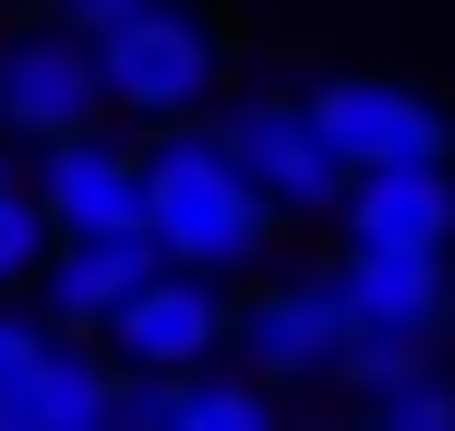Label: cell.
<instances>
[{"label":"cell","mask_w":455,"mask_h":431,"mask_svg":"<svg viewBox=\"0 0 455 431\" xmlns=\"http://www.w3.org/2000/svg\"><path fill=\"white\" fill-rule=\"evenodd\" d=\"M144 240H156L168 264H204V275H251L275 251V204L240 168L228 120L192 108V120H156V132H144Z\"/></svg>","instance_id":"cell-1"},{"label":"cell","mask_w":455,"mask_h":431,"mask_svg":"<svg viewBox=\"0 0 455 431\" xmlns=\"http://www.w3.org/2000/svg\"><path fill=\"white\" fill-rule=\"evenodd\" d=\"M323 288H336V312H347L336 395L384 384L395 360H432V347L455 336V251H384V240H347L336 264H323Z\"/></svg>","instance_id":"cell-2"},{"label":"cell","mask_w":455,"mask_h":431,"mask_svg":"<svg viewBox=\"0 0 455 431\" xmlns=\"http://www.w3.org/2000/svg\"><path fill=\"white\" fill-rule=\"evenodd\" d=\"M96 72H108V108L156 132V120L216 108L228 36H216V12H192V0H144V12H120L108 36H96Z\"/></svg>","instance_id":"cell-3"},{"label":"cell","mask_w":455,"mask_h":431,"mask_svg":"<svg viewBox=\"0 0 455 431\" xmlns=\"http://www.w3.org/2000/svg\"><path fill=\"white\" fill-rule=\"evenodd\" d=\"M228 347H240V371H264L275 395H299V384H336L347 312H336L323 275H251V299H228Z\"/></svg>","instance_id":"cell-4"},{"label":"cell","mask_w":455,"mask_h":431,"mask_svg":"<svg viewBox=\"0 0 455 431\" xmlns=\"http://www.w3.org/2000/svg\"><path fill=\"white\" fill-rule=\"evenodd\" d=\"M228 144H240V168L264 180L275 216H336L347 156L323 144V120H312V96H299V84H251L240 108H228Z\"/></svg>","instance_id":"cell-5"},{"label":"cell","mask_w":455,"mask_h":431,"mask_svg":"<svg viewBox=\"0 0 455 431\" xmlns=\"http://www.w3.org/2000/svg\"><path fill=\"white\" fill-rule=\"evenodd\" d=\"M120 371H192V360H228V275L204 264H156L108 323H96Z\"/></svg>","instance_id":"cell-6"},{"label":"cell","mask_w":455,"mask_h":431,"mask_svg":"<svg viewBox=\"0 0 455 431\" xmlns=\"http://www.w3.org/2000/svg\"><path fill=\"white\" fill-rule=\"evenodd\" d=\"M108 120V72H96V36H72L60 12L0 36V132L12 144H48V132H84Z\"/></svg>","instance_id":"cell-7"},{"label":"cell","mask_w":455,"mask_h":431,"mask_svg":"<svg viewBox=\"0 0 455 431\" xmlns=\"http://www.w3.org/2000/svg\"><path fill=\"white\" fill-rule=\"evenodd\" d=\"M323 120V144H336L347 168H408V156H455V120L432 108L419 84H395V72H323V84H299Z\"/></svg>","instance_id":"cell-8"},{"label":"cell","mask_w":455,"mask_h":431,"mask_svg":"<svg viewBox=\"0 0 455 431\" xmlns=\"http://www.w3.org/2000/svg\"><path fill=\"white\" fill-rule=\"evenodd\" d=\"M36 204L60 240H96V227H144V144H120L108 120L36 144Z\"/></svg>","instance_id":"cell-9"},{"label":"cell","mask_w":455,"mask_h":431,"mask_svg":"<svg viewBox=\"0 0 455 431\" xmlns=\"http://www.w3.org/2000/svg\"><path fill=\"white\" fill-rule=\"evenodd\" d=\"M336 216H347V240H384V251H455V156L347 168Z\"/></svg>","instance_id":"cell-10"},{"label":"cell","mask_w":455,"mask_h":431,"mask_svg":"<svg viewBox=\"0 0 455 431\" xmlns=\"http://www.w3.org/2000/svg\"><path fill=\"white\" fill-rule=\"evenodd\" d=\"M168 251L144 240V227H96V240H48V264H36V312L60 323V336H96V323L120 312V299L156 275Z\"/></svg>","instance_id":"cell-11"},{"label":"cell","mask_w":455,"mask_h":431,"mask_svg":"<svg viewBox=\"0 0 455 431\" xmlns=\"http://www.w3.org/2000/svg\"><path fill=\"white\" fill-rule=\"evenodd\" d=\"M108 419H120V360L96 336H60L36 395H24V431H108Z\"/></svg>","instance_id":"cell-12"},{"label":"cell","mask_w":455,"mask_h":431,"mask_svg":"<svg viewBox=\"0 0 455 431\" xmlns=\"http://www.w3.org/2000/svg\"><path fill=\"white\" fill-rule=\"evenodd\" d=\"M347 408L384 419V431H455V360H443V347H432V360H395L384 384H360Z\"/></svg>","instance_id":"cell-13"},{"label":"cell","mask_w":455,"mask_h":431,"mask_svg":"<svg viewBox=\"0 0 455 431\" xmlns=\"http://www.w3.org/2000/svg\"><path fill=\"white\" fill-rule=\"evenodd\" d=\"M48 347H60V323L24 312V299H0V431H24V395H36Z\"/></svg>","instance_id":"cell-14"},{"label":"cell","mask_w":455,"mask_h":431,"mask_svg":"<svg viewBox=\"0 0 455 431\" xmlns=\"http://www.w3.org/2000/svg\"><path fill=\"white\" fill-rule=\"evenodd\" d=\"M48 204H36V180H0V299H24L36 288V264H48Z\"/></svg>","instance_id":"cell-15"},{"label":"cell","mask_w":455,"mask_h":431,"mask_svg":"<svg viewBox=\"0 0 455 431\" xmlns=\"http://www.w3.org/2000/svg\"><path fill=\"white\" fill-rule=\"evenodd\" d=\"M48 12H60L72 36H108V24H120V12H144V0H48Z\"/></svg>","instance_id":"cell-16"},{"label":"cell","mask_w":455,"mask_h":431,"mask_svg":"<svg viewBox=\"0 0 455 431\" xmlns=\"http://www.w3.org/2000/svg\"><path fill=\"white\" fill-rule=\"evenodd\" d=\"M0 180H12V132H0Z\"/></svg>","instance_id":"cell-17"}]
</instances>
